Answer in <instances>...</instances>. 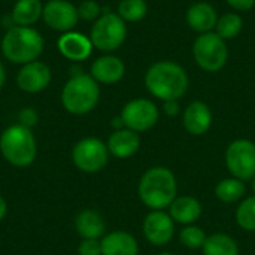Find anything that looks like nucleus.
<instances>
[{
  "label": "nucleus",
  "mask_w": 255,
  "mask_h": 255,
  "mask_svg": "<svg viewBox=\"0 0 255 255\" xmlns=\"http://www.w3.org/2000/svg\"><path fill=\"white\" fill-rule=\"evenodd\" d=\"M226 166L233 178L251 181L255 176V143L248 139L233 140L226 151Z\"/></svg>",
  "instance_id": "8"
},
{
  "label": "nucleus",
  "mask_w": 255,
  "mask_h": 255,
  "mask_svg": "<svg viewBox=\"0 0 255 255\" xmlns=\"http://www.w3.org/2000/svg\"><path fill=\"white\" fill-rule=\"evenodd\" d=\"M3 157L16 167H25L36 158V140L30 128L16 124L7 127L0 136Z\"/></svg>",
  "instance_id": "5"
},
{
  "label": "nucleus",
  "mask_w": 255,
  "mask_h": 255,
  "mask_svg": "<svg viewBox=\"0 0 255 255\" xmlns=\"http://www.w3.org/2000/svg\"><path fill=\"white\" fill-rule=\"evenodd\" d=\"M75 226L78 235L84 239H99L106 230L103 217L96 211H82L76 217Z\"/></svg>",
  "instance_id": "21"
},
{
  "label": "nucleus",
  "mask_w": 255,
  "mask_h": 255,
  "mask_svg": "<svg viewBox=\"0 0 255 255\" xmlns=\"http://www.w3.org/2000/svg\"><path fill=\"white\" fill-rule=\"evenodd\" d=\"M42 19L45 24L55 31H72L79 21L78 7L67 0H49L43 4Z\"/></svg>",
  "instance_id": "11"
},
{
  "label": "nucleus",
  "mask_w": 255,
  "mask_h": 255,
  "mask_svg": "<svg viewBox=\"0 0 255 255\" xmlns=\"http://www.w3.org/2000/svg\"><path fill=\"white\" fill-rule=\"evenodd\" d=\"M4 81H6V72H4L3 64L0 63V90H1V87L4 85Z\"/></svg>",
  "instance_id": "36"
},
{
  "label": "nucleus",
  "mask_w": 255,
  "mask_h": 255,
  "mask_svg": "<svg viewBox=\"0 0 255 255\" xmlns=\"http://www.w3.org/2000/svg\"><path fill=\"white\" fill-rule=\"evenodd\" d=\"M247 188L244 181L236 179V178H227L223 179L217 184L215 187V196L218 200L224 202V203H233L238 202L244 197Z\"/></svg>",
  "instance_id": "24"
},
{
  "label": "nucleus",
  "mask_w": 255,
  "mask_h": 255,
  "mask_svg": "<svg viewBox=\"0 0 255 255\" xmlns=\"http://www.w3.org/2000/svg\"><path fill=\"white\" fill-rule=\"evenodd\" d=\"M51 78L52 75H51L49 67L45 63L36 60V61L22 64V67L16 73V85L24 93L34 94V93L43 91L49 85Z\"/></svg>",
  "instance_id": "13"
},
{
  "label": "nucleus",
  "mask_w": 255,
  "mask_h": 255,
  "mask_svg": "<svg viewBox=\"0 0 255 255\" xmlns=\"http://www.w3.org/2000/svg\"><path fill=\"white\" fill-rule=\"evenodd\" d=\"M100 12L102 7L96 0H84L78 6V15L85 21H96L100 16Z\"/></svg>",
  "instance_id": "29"
},
{
  "label": "nucleus",
  "mask_w": 255,
  "mask_h": 255,
  "mask_svg": "<svg viewBox=\"0 0 255 255\" xmlns=\"http://www.w3.org/2000/svg\"><path fill=\"white\" fill-rule=\"evenodd\" d=\"M163 112H164L167 117H176V115H179V112H181L179 102H178V100H167V102H163Z\"/></svg>",
  "instance_id": "33"
},
{
  "label": "nucleus",
  "mask_w": 255,
  "mask_h": 255,
  "mask_svg": "<svg viewBox=\"0 0 255 255\" xmlns=\"http://www.w3.org/2000/svg\"><path fill=\"white\" fill-rule=\"evenodd\" d=\"M236 223L247 232H255V196L245 199L236 211Z\"/></svg>",
  "instance_id": "27"
},
{
  "label": "nucleus",
  "mask_w": 255,
  "mask_h": 255,
  "mask_svg": "<svg viewBox=\"0 0 255 255\" xmlns=\"http://www.w3.org/2000/svg\"><path fill=\"white\" fill-rule=\"evenodd\" d=\"M4 215H6V202H4L3 197L0 196V221L3 220Z\"/></svg>",
  "instance_id": "35"
},
{
  "label": "nucleus",
  "mask_w": 255,
  "mask_h": 255,
  "mask_svg": "<svg viewBox=\"0 0 255 255\" xmlns=\"http://www.w3.org/2000/svg\"><path fill=\"white\" fill-rule=\"evenodd\" d=\"M182 124H184V128L193 136L205 134L212 126L211 108L202 100L191 102L184 111Z\"/></svg>",
  "instance_id": "14"
},
{
  "label": "nucleus",
  "mask_w": 255,
  "mask_h": 255,
  "mask_svg": "<svg viewBox=\"0 0 255 255\" xmlns=\"http://www.w3.org/2000/svg\"><path fill=\"white\" fill-rule=\"evenodd\" d=\"M169 215L175 223L191 226L202 215V205L197 199L191 196L176 197L169 206Z\"/></svg>",
  "instance_id": "20"
},
{
  "label": "nucleus",
  "mask_w": 255,
  "mask_h": 255,
  "mask_svg": "<svg viewBox=\"0 0 255 255\" xmlns=\"http://www.w3.org/2000/svg\"><path fill=\"white\" fill-rule=\"evenodd\" d=\"M43 51V37L33 27H10L1 40V52L4 58L15 64H27L36 61Z\"/></svg>",
  "instance_id": "3"
},
{
  "label": "nucleus",
  "mask_w": 255,
  "mask_h": 255,
  "mask_svg": "<svg viewBox=\"0 0 255 255\" xmlns=\"http://www.w3.org/2000/svg\"><path fill=\"white\" fill-rule=\"evenodd\" d=\"M78 253L79 255H102V244L97 239H84Z\"/></svg>",
  "instance_id": "30"
},
{
  "label": "nucleus",
  "mask_w": 255,
  "mask_h": 255,
  "mask_svg": "<svg viewBox=\"0 0 255 255\" xmlns=\"http://www.w3.org/2000/svg\"><path fill=\"white\" fill-rule=\"evenodd\" d=\"M112 126H114V128H115V130H121V128H124V123H123L121 115H120V117H115V118L112 120Z\"/></svg>",
  "instance_id": "34"
},
{
  "label": "nucleus",
  "mask_w": 255,
  "mask_h": 255,
  "mask_svg": "<svg viewBox=\"0 0 255 255\" xmlns=\"http://www.w3.org/2000/svg\"><path fill=\"white\" fill-rule=\"evenodd\" d=\"M57 45L61 55L70 61H84L91 55L93 51V43L90 37L78 31H67L61 34Z\"/></svg>",
  "instance_id": "15"
},
{
  "label": "nucleus",
  "mask_w": 255,
  "mask_h": 255,
  "mask_svg": "<svg viewBox=\"0 0 255 255\" xmlns=\"http://www.w3.org/2000/svg\"><path fill=\"white\" fill-rule=\"evenodd\" d=\"M117 13L126 22H136L146 16L148 4L145 0H121Z\"/></svg>",
  "instance_id": "26"
},
{
  "label": "nucleus",
  "mask_w": 255,
  "mask_h": 255,
  "mask_svg": "<svg viewBox=\"0 0 255 255\" xmlns=\"http://www.w3.org/2000/svg\"><path fill=\"white\" fill-rule=\"evenodd\" d=\"M137 193L145 206L152 211H163L164 208H169L176 199V178L167 167H152L142 175Z\"/></svg>",
  "instance_id": "2"
},
{
  "label": "nucleus",
  "mask_w": 255,
  "mask_h": 255,
  "mask_svg": "<svg viewBox=\"0 0 255 255\" xmlns=\"http://www.w3.org/2000/svg\"><path fill=\"white\" fill-rule=\"evenodd\" d=\"M108 149L109 152L117 158H128L134 155L140 148V137L139 133L130 130V128H121L115 130L108 140Z\"/></svg>",
  "instance_id": "18"
},
{
  "label": "nucleus",
  "mask_w": 255,
  "mask_h": 255,
  "mask_svg": "<svg viewBox=\"0 0 255 255\" xmlns=\"http://www.w3.org/2000/svg\"><path fill=\"white\" fill-rule=\"evenodd\" d=\"M126 64L121 58L115 55H102L91 64V76L105 85H112L120 82L124 78Z\"/></svg>",
  "instance_id": "16"
},
{
  "label": "nucleus",
  "mask_w": 255,
  "mask_h": 255,
  "mask_svg": "<svg viewBox=\"0 0 255 255\" xmlns=\"http://www.w3.org/2000/svg\"><path fill=\"white\" fill-rule=\"evenodd\" d=\"M175 221L163 211H151L143 220V236L154 247L167 245L175 233Z\"/></svg>",
  "instance_id": "12"
},
{
  "label": "nucleus",
  "mask_w": 255,
  "mask_h": 255,
  "mask_svg": "<svg viewBox=\"0 0 255 255\" xmlns=\"http://www.w3.org/2000/svg\"><path fill=\"white\" fill-rule=\"evenodd\" d=\"M127 37L126 21L114 12H106L96 19L91 27L90 40L94 48L103 52L118 49Z\"/></svg>",
  "instance_id": "7"
},
{
  "label": "nucleus",
  "mask_w": 255,
  "mask_h": 255,
  "mask_svg": "<svg viewBox=\"0 0 255 255\" xmlns=\"http://www.w3.org/2000/svg\"><path fill=\"white\" fill-rule=\"evenodd\" d=\"M218 18L220 16H218L215 7L208 1L193 3L188 7L187 15H185L187 24L190 25V28L200 33V34L212 31L217 25Z\"/></svg>",
  "instance_id": "17"
},
{
  "label": "nucleus",
  "mask_w": 255,
  "mask_h": 255,
  "mask_svg": "<svg viewBox=\"0 0 255 255\" xmlns=\"http://www.w3.org/2000/svg\"><path fill=\"white\" fill-rule=\"evenodd\" d=\"M242 28H244L242 16L236 12H227L218 18L217 25H215V33L221 39L229 40V39L238 37L241 34Z\"/></svg>",
  "instance_id": "25"
},
{
  "label": "nucleus",
  "mask_w": 255,
  "mask_h": 255,
  "mask_svg": "<svg viewBox=\"0 0 255 255\" xmlns=\"http://www.w3.org/2000/svg\"><path fill=\"white\" fill-rule=\"evenodd\" d=\"M193 58L202 70L220 72L229 58L227 43L215 31L203 33L193 43Z\"/></svg>",
  "instance_id": "6"
},
{
  "label": "nucleus",
  "mask_w": 255,
  "mask_h": 255,
  "mask_svg": "<svg viewBox=\"0 0 255 255\" xmlns=\"http://www.w3.org/2000/svg\"><path fill=\"white\" fill-rule=\"evenodd\" d=\"M102 255H137L139 245L133 235L118 230L102 239Z\"/></svg>",
  "instance_id": "19"
},
{
  "label": "nucleus",
  "mask_w": 255,
  "mask_h": 255,
  "mask_svg": "<svg viewBox=\"0 0 255 255\" xmlns=\"http://www.w3.org/2000/svg\"><path fill=\"white\" fill-rule=\"evenodd\" d=\"M251 188H253V191H254L255 194V176L251 179Z\"/></svg>",
  "instance_id": "37"
},
{
  "label": "nucleus",
  "mask_w": 255,
  "mask_h": 255,
  "mask_svg": "<svg viewBox=\"0 0 255 255\" xmlns=\"http://www.w3.org/2000/svg\"><path fill=\"white\" fill-rule=\"evenodd\" d=\"M37 123V114L34 109L31 108H25L19 112V124L27 127V128H31L33 126H36Z\"/></svg>",
  "instance_id": "31"
},
{
  "label": "nucleus",
  "mask_w": 255,
  "mask_h": 255,
  "mask_svg": "<svg viewBox=\"0 0 255 255\" xmlns=\"http://www.w3.org/2000/svg\"><path fill=\"white\" fill-rule=\"evenodd\" d=\"M158 255H175V254H172V253H161V254H158Z\"/></svg>",
  "instance_id": "38"
},
{
  "label": "nucleus",
  "mask_w": 255,
  "mask_h": 255,
  "mask_svg": "<svg viewBox=\"0 0 255 255\" xmlns=\"http://www.w3.org/2000/svg\"><path fill=\"white\" fill-rule=\"evenodd\" d=\"M206 238H208L206 233L200 227H197V226H187L179 233L181 244L185 248H188V250H199V248H202L205 241H206Z\"/></svg>",
  "instance_id": "28"
},
{
  "label": "nucleus",
  "mask_w": 255,
  "mask_h": 255,
  "mask_svg": "<svg viewBox=\"0 0 255 255\" xmlns=\"http://www.w3.org/2000/svg\"><path fill=\"white\" fill-rule=\"evenodd\" d=\"M229 6H232L235 10H250L255 6V0H226Z\"/></svg>",
  "instance_id": "32"
},
{
  "label": "nucleus",
  "mask_w": 255,
  "mask_h": 255,
  "mask_svg": "<svg viewBox=\"0 0 255 255\" xmlns=\"http://www.w3.org/2000/svg\"><path fill=\"white\" fill-rule=\"evenodd\" d=\"M190 85L185 69L169 60L154 63L145 73V87L157 99L179 100L184 97Z\"/></svg>",
  "instance_id": "1"
},
{
  "label": "nucleus",
  "mask_w": 255,
  "mask_h": 255,
  "mask_svg": "<svg viewBox=\"0 0 255 255\" xmlns=\"http://www.w3.org/2000/svg\"><path fill=\"white\" fill-rule=\"evenodd\" d=\"M100 99L99 82L91 75L72 76L61 91V103L64 109L73 115H85L91 112Z\"/></svg>",
  "instance_id": "4"
},
{
  "label": "nucleus",
  "mask_w": 255,
  "mask_h": 255,
  "mask_svg": "<svg viewBox=\"0 0 255 255\" xmlns=\"http://www.w3.org/2000/svg\"><path fill=\"white\" fill-rule=\"evenodd\" d=\"M72 158L79 170L85 173H96L108 164L109 149L100 139L85 137L73 146Z\"/></svg>",
  "instance_id": "9"
},
{
  "label": "nucleus",
  "mask_w": 255,
  "mask_h": 255,
  "mask_svg": "<svg viewBox=\"0 0 255 255\" xmlns=\"http://www.w3.org/2000/svg\"><path fill=\"white\" fill-rule=\"evenodd\" d=\"M158 117H160V112H158L157 105L148 99L130 100L121 111L124 127L136 133L151 130L157 124Z\"/></svg>",
  "instance_id": "10"
},
{
  "label": "nucleus",
  "mask_w": 255,
  "mask_h": 255,
  "mask_svg": "<svg viewBox=\"0 0 255 255\" xmlns=\"http://www.w3.org/2000/svg\"><path fill=\"white\" fill-rule=\"evenodd\" d=\"M202 251L203 255H239V247L233 238L215 233L206 238Z\"/></svg>",
  "instance_id": "23"
},
{
  "label": "nucleus",
  "mask_w": 255,
  "mask_h": 255,
  "mask_svg": "<svg viewBox=\"0 0 255 255\" xmlns=\"http://www.w3.org/2000/svg\"><path fill=\"white\" fill-rule=\"evenodd\" d=\"M43 4L40 0H18L12 9V21L15 25L31 27L42 18Z\"/></svg>",
  "instance_id": "22"
}]
</instances>
